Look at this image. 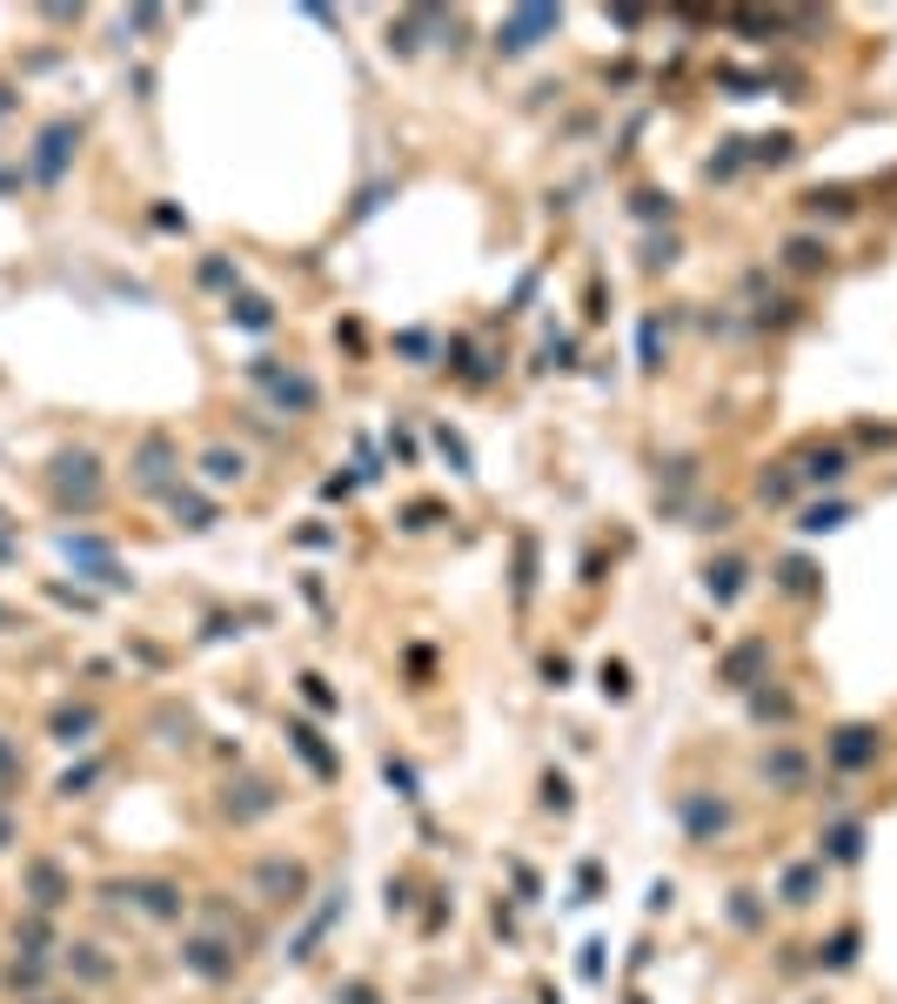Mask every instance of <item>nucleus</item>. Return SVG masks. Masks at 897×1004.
I'll list each match as a JSON object with an SVG mask.
<instances>
[{
	"mask_svg": "<svg viewBox=\"0 0 897 1004\" xmlns=\"http://www.w3.org/2000/svg\"><path fill=\"white\" fill-rule=\"evenodd\" d=\"M47 489H54L61 510H80V516L101 510V495H108V482H101V456H95V449H67V456H54Z\"/></svg>",
	"mask_w": 897,
	"mask_h": 1004,
	"instance_id": "f257e3e1",
	"label": "nucleus"
},
{
	"mask_svg": "<svg viewBox=\"0 0 897 1004\" xmlns=\"http://www.w3.org/2000/svg\"><path fill=\"white\" fill-rule=\"evenodd\" d=\"M529 569H536V543H516V597H529Z\"/></svg>",
	"mask_w": 897,
	"mask_h": 1004,
	"instance_id": "b1692460",
	"label": "nucleus"
},
{
	"mask_svg": "<svg viewBox=\"0 0 897 1004\" xmlns=\"http://www.w3.org/2000/svg\"><path fill=\"white\" fill-rule=\"evenodd\" d=\"M128 469H134V482H141L147 495H175V489H182V482H175L182 456H175V443H168V436H147V443L134 449V462H128Z\"/></svg>",
	"mask_w": 897,
	"mask_h": 1004,
	"instance_id": "7ed1b4c3",
	"label": "nucleus"
},
{
	"mask_svg": "<svg viewBox=\"0 0 897 1004\" xmlns=\"http://www.w3.org/2000/svg\"><path fill=\"white\" fill-rule=\"evenodd\" d=\"M382 771H389V784H395L402 797H423V790H416V771H409V764H402V757H389Z\"/></svg>",
	"mask_w": 897,
	"mask_h": 1004,
	"instance_id": "393cba45",
	"label": "nucleus"
},
{
	"mask_svg": "<svg viewBox=\"0 0 897 1004\" xmlns=\"http://www.w3.org/2000/svg\"><path fill=\"white\" fill-rule=\"evenodd\" d=\"M61 951H67V971H74L80 984H108V978H114V964H108L95 945H61Z\"/></svg>",
	"mask_w": 897,
	"mask_h": 1004,
	"instance_id": "4468645a",
	"label": "nucleus"
},
{
	"mask_svg": "<svg viewBox=\"0 0 897 1004\" xmlns=\"http://www.w3.org/2000/svg\"><path fill=\"white\" fill-rule=\"evenodd\" d=\"M201 282H208V288H228V282H234V269H228V262H201Z\"/></svg>",
	"mask_w": 897,
	"mask_h": 1004,
	"instance_id": "7c9ffc66",
	"label": "nucleus"
},
{
	"mask_svg": "<svg viewBox=\"0 0 897 1004\" xmlns=\"http://www.w3.org/2000/svg\"><path fill=\"white\" fill-rule=\"evenodd\" d=\"M228 308H234V321H241V328H269V321H275V315H269V302H255V295H241V302H228Z\"/></svg>",
	"mask_w": 897,
	"mask_h": 1004,
	"instance_id": "aec40b11",
	"label": "nucleus"
},
{
	"mask_svg": "<svg viewBox=\"0 0 897 1004\" xmlns=\"http://www.w3.org/2000/svg\"><path fill=\"white\" fill-rule=\"evenodd\" d=\"M201 469H208V482H241V469H249V462H241V449H234V456H228V449H208Z\"/></svg>",
	"mask_w": 897,
	"mask_h": 1004,
	"instance_id": "dca6fc26",
	"label": "nucleus"
},
{
	"mask_svg": "<svg viewBox=\"0 0 897 1004\" xmlns=\"http://www.w3.org/2000/svg\"><path fill=\"white\" fill-rule=\"evenodd\" d=\"M255 891H262L269 904H302L308 871H302L295 858H262V864H255Z\"/></svg>",
	"mask_w": 897,
	"mask_h": 1004,
	"instance_id": "20e7f679",
	"label": "nucleus"
},
{
	"mask_svg": "<svg viewBox=\"0 0 897 1004\" xmlns=\"http://www.w3.org/2000/svg\"><path fill=\"white\" fill-rule=\"evenodd\" d=\"M757 663H764V643H737V650L723 656V684H737V690H744V684L757 677Z\"/></svg>",
	"mask_w": 897,
	"mask_h": 1004,
	"instance_id": "2eb2a0df",
	"label": "nucleus"
},
{
	"mask_svg": "<svg viewBox=\"0 0 897 1004\" xmlns=\"http://www.w3.org/2000/svg\"><path fill=\"white\" fill-rule=\"evenodd\" d=\"M221 804H228V817H234V823H255V817H269V810L282 804V790H275V784H228V797H221Z\"/></svg>",
	"mask_w": 897,
	"mask_h": 1004,
	"instance_id": "1a4fd4ad",
	"label": "nucleus"
},
{
	"mask_svg": "<svg viewBox=\"0 0 897 1004\" xmlns=\"http://www.w3.org/2000/svg\"><path fill=\"white\" fill-rule=\"evenodd\" d=\"M288 743H295V750H302V764H308V771H315V777H321V784H329V777H336V771H342V757H336V750H329V743H321V736H315V730H308V723H288Z\"/></svg>",
	"mask_w": 897,
	"mask_h": 1004,
	"instance_id": "9b49d317",
	"label": "nucleus"
},
{
	"mask_svg": "<svg viewBox=\"0 0 897 1004\" xmlns=\"http://www.w3.org/2000/svg\"><path fill=\"white\" fill-rule=\"evenodd\" d=\"M838 757H844V764H864V757H871V730H844Z\"/></svg>",
	"mask_w": 897,
	"mask_h": 1004,
	"instance_id": "5701e85b",
	"label": "nucleus"
},
{
	"mask_svg": "<svg viewBox=\"0 0 897 1004\" xmlns=\"http://www.w3.org/2000/svg\"><path fill=\"white\" fill-rule=\"evenodd\" d=\"M683 817H690V830H697V837H703V830H723V804L710 810L703 797H690V810H683Z\"/></svg>",
	"mask_w": 897,
	"mask_h": 1004,
	"instance_id": "412c9836",
	"label": "nucleus"
},
{
	"mask_svg": "<svg viewBox=\"0 0 897 1004\" xmlns=\"http://www.w3.org/2000/svg\"><path fill=\"white\" fill-rule=\"evenodd\" d=\"M831 858H857V830H838V837H831Z\"/></svg>",
	"mask_w": 897,
	"mask_h": 1004,
	"instance_id": "473e14b6",
	"label": "nucleus"
},
{
	"mask_svg": "<svg viewBox=\"0 0 897 1004\" xmlns=\"http://www.w3.org/2000/svg\"><path fill=\"white\" fill-rule=\"evenodd\" d=\"M0 188H21V175H14V167H0Z\"/></svg>",
	"mask_w": 897,
	"mask_h": 1004,
	"instance_id": "f704fd0d",
	"label": "nucleus"
},
{
	"mask_svg": "<svg viewBox=\"0 0 897 1004\" xmlns=\"http://www.w3.org/2000/svg\"><path fill=\"white\" fill-rule=\"evenodd\" d=\"M8 984H14V991H41V984H47V958H14Z\"/></svg>",
	"mask_w": 897,
	"mask_h": 1004,
	"instance_id": "a211bd4d",
	"label": "nucleus"
},
{
	"mask_svg": "<svg viewBox=\"0 0 897 1004\" xmlns=\"http://www.w3.org/2000/svg\"><path fill=\"white\" fill-rule=\"evenodd\" d=\"M844 469H851V462H844L838 449H818V456H810V476H818V482H838Z\"/></svg>",
	"mask_w": 897,
	"mask_h": 1004,
	"instance_id": "4be33fe9",
	"label": "nucleus"
},
{
	"mask_svg": "<svg viewBox=\"0 0 897 1004\" xmlns=\"http://www.w3.org/2000/svg\"><path fill=\"white\" fill-rule=\"evenodd\" d=\"M302 697H308L315 710H336V697H329V684H321V677H302Z\"/></svg>",
	"mask_w": 897,
	"mask_h": 1004,
	"instance_id": "a878e982",
	"label": "nucleus"
},
{
	"mask_svg": "<svg viewBox=\"0 0 897 1004\" xmlns=\"http://www.w3.org/2000/svg\"><path fill=\"white\" fill-rule=\"evenodd\" d=\"M790 262H797V269H818L824 255H818V241H790Z\"/></svg>",
	"mask_w": 897,
	"mask_h": 1004,
	"instance_id": "c756f323",
	"label": "nucleus"
},
{
	"mask_svg": "<svg viewBox=\"0 0 897 1004\" xmlns=\"http://www.w3.org/2000/svg\"><path fill=\"white\" fill-rule=\"evenodd\" d=\"M436 443H442V456H449V462H456V469H462V476H469V449H462V443H456V436H449V429H436Z\"/></svg>",
	"mask_w": 897,
	"mask_h": 1004,
	"instance_id": "cd10ccee",
	"label": "nucleus"
},
{
	"mask_svg": "<svg viewBox=\"0 0 897 1004\" xmlns=\"http://www.w3.org/2000/svg\"><path fill=\"white\" fill-rule=\"evenodd\" d=\"M101 717L88 710V703H61L54 717H47V730H54V743H88V730H95Z\"/></svg>",
	"mask_w": 897,
	"mask_h": 1004,
	"instance_id": "f8f14e48",
	"label": "nucleus"
},
{
	"mask_svg": "<svg viewBox=\"0 0 897 1004\" xmlns=\"http://www.w3.org/2000/svg\"><path fill=\"white\" fill-rule=\"evenodd\" d=\"M41 1004H54V997H41Z\"/></svg>",
	"mask_w": 897,
	"mask_h": 1004,
	"instance_id": "58836bf2",
	"label": "nucleus"
},
{
	"mask_svg": "<svg viewBox=\"0 0 897 1004\" xmlns=\"http://www.w3.org/2000/svg\"><path fill=\"white\" fill-rule=\"evenodd\" d=\"M28 897H34V910H61L74 897V884H67V871L54 858H34L28 864Z\"/></svg>",
	"mask_w": 897,
	"mask_h": 1004,
	"instance_id": "423d86ee",
	"label": "nucleus"
},
{
	"mask_svg": "<svg viewBox=\"0 0 897 1004\" xmlns=\"http://www.w3.org/2000/svg\"><path fill=\"white\" fill-rule=\"evenodd\" d=\"M95 771H101V764H80V771H67V777H61V797H74V790H88V784H95Z\"/></svg>",
	"mask_w": 897,
	"mask_h": 1004,
	"instance_id": "bb28decb",
	"label": "nucleus"
},
{
	"mask_svg": "<svg viewBox=\"0 0 897 1004\" xmlns=\"http://www.w3.org/2000/svg\"><path fill=\"white\" fill-rule=\"evenodd\" d=\"M134 904H141L147 917H161V925H175V917L188 910L182 884H168V877H147V884H134Z\"/></svg>",
	"mask_w": 897,
	"mask_h": 1004,
	"instance_id": "9d476101",
	"label": "nucleus"
},
{
	"mask_svg": "<svg viewBox=\"0 0 897 1004\" xmlns=\"http://www.w3.org/2000/svg\"><path fill=\"white\" fill-rule=\"evenodd\" d=\"M543 34H556V8H523V14L503 21V41H496V47H503V54H529Z\"/></svg>",
	"mask_w": 897,
	"mask_h": 1004,
	"instance_id": "39448f33",
	"label": "nucleus"
},
{
	"mask_svg": "<svg viewBox=\"0 0 897 1004\" xmlns=\"http://www.w3.org/2000/svg\"><path fill=\"white\" fill-rule=\"evenodd\" d=\"M74 141H80V128H74V121H54V128L41 134V154H34V175H41V182H61V167H67Z\"/></svg>",
	"mask_w": 897,
	"mask_h": 1004,
	"instance_id": "6e6552de",
	"label": "nucleus"
},
{
	"mask_svg": "<svg viewBox=\"0 0 897 1004\" xmlns=\"http://www.w3.org/2000/svg\"><path fill=\"white\" fill-rule=\"evenodd\" d=\"M336 1004H382V997H375L369 984H342V991H336Z\"/></svg>",
	"mask_w": 897,
	"mask_h": 1004,
	"instance_id": "2f4dec72",
	"label": "nucleus"
},
{
	"mask_svg": "<svg viewBox=\"0 0 897 1004\" xmlns=\"http://www.w3.org/2000/svg\"><path fill=\"white\" fill-rule=\"evenodd\" d=\"M8 108H14V101H8V88H0V114H8Z\"/></svg>",
	"mask_w": 897,
	"mask_h": 1004,
	"instance_id": "4c0bfd02",
	"label": "nucleus"
},
{
	"mask_svg": "<svg viewBox=\"0 0 897 1004\" xmlns=\"http://www.w3.org/2000/svg\"><path fill=\"white\" fill-rule=\"evenodd\" d=\"M61 549H67L74 569H88L101 590H134V576L121 569V556H114L108 543H95V536H61Z\"/></svg>",
	"mask_w": 897,
	"mask_h": 1004,
	"instance_id": "f03ea898",
	"label": "nucleus"
},
{
	"mask_svg": "<svg viewBox=\"0 0 897 1004\" xmlns=\"http://www.w3.org/2000/svg\"><path fill=\"white\" fill-rule=\"evenodd\" d=\"M168 502H175V516H182L188 530H208V523H215V510H208V502H201V495H188V489H175Z\"/></svg>",
	"mask_w": 897,
	"mask_h": 1004,
	"instance_id": "f3484780",
	"label": "nucleus"
},
{
	"mask_svg": "<svg viewBox=\"0 0 897 1004\" xmlns=\"http://www.w3.org/2000/svg\"><path fill=\"white\" fill-rule=\"evenodd\" d=\"M8 837H14V823H8V817H0V851H8Z\"/></svg>",
	"mask_w": 897,
	"mask_h": 1004,
	"instance_id": "c9c22d12",
	"label": "nucleus"
},
{
	"mask_svg": "<svg viewBox=\"0 0 897 1004\" xmlns=\"http://www.w3.org/2000/svg\"><path fill=\"white\" fill-rule=\"evenodd\" d=\"M8 771H14V750H8V743H0V777H8Z\"/></svg>",
	"mask_w": 897,
	"mask_h": 1004,
	"instance_id": "72a5a7b5",
	"label": "nucleus"
},
{
	"mask_svg": "<svg viewBox=\"0 0 897 1004\" xmlns=\"http://www.w3.org/2000/svg\"><path fill=\"white\" fill-rule=\"evenodd\" d=\"M838 523H844L838 502H831V510H810V516H803V530H838Z\"/></svg>",
	"mask_w": 897,
	"mask_h": 1004,
	"instance_id": "c85d7f7f",
	"label": "nucleus"
},
{
	"mask_svg": "<svg viewBox=\"0 0 897 1004\" xmlns=\"http://www.w3.org/2000/svg\"><path fill=\"white\" fill-rule=\"evenodd\" d=\"M182 964H188L195 978H208V984L234 978V951H228L221 938H188V945H182Z\"/></svg>",
	"mask_w": 897,
	"mask_h": 1004,
	"instance_id": "0eeeda50",
	"label": "nucleus"
},
{
	"mask_svg": "<svg viewBox=\"0 0 897 1004\" xmlns=\"http://www.w3.org/2000/svg\"><path fill=\"white\" fill-rule=\"evenodd\" d=\"M0 630H14V610H0Z\"/></svg>",
	"mask_w": 897,
	"mask_h": 1004,
	"instance_id": "e433bc0d",
	"label": "nucleus"
},
{
	"mask_svg": "<svg viewBox=\"0 0 897 1004\" xmlns=\"http://www.w3.org/2000/svg\"><path fill=\"white\" fill-rule=\"evenodd\" d=\"M255 375L275 389V402H282V408H315V382H308V375H275L269 362H255Z\"/></svg>",
	"mask_w": 897,
	"mask_h": 1004,
	"instance_id": "ddd939ff",
	"label": "nucleus"
},
{
	"mask_svg": "<svg viewBox=\"0 0 897 1004\" xmlns=\"http://www.w3.org/2000/svg\"><path fill=\"white\" fill-rule=\"evenodd\" d=\"M737 590H744V563H723V569H710V597H716V603H730Z\"/></svg>",
	"mask_w": 897,
	"mask_h": 1004,
	"instance_id": "6ab92c4d",
	"label": "nucleus"
}]
</instances>
